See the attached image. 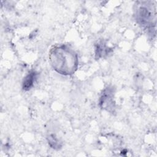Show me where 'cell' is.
<instances>
[{"label": "cell", "instance_id": "4", "mask_svg": "<svg viewBox=\"0 0 157 157\" xmlns=\"http://www.w3.org/2000/svg\"><path fill=\"white\" fill-rule=\"evenodd\" d=\"M37 78V73L35 71H32L29 73L24 78L23 82V89L25 91L30 90L34 85Z\"/></svg>", "mask_w": 157, "mask_h": 157}, {"label": "cell", "instance_id": "6", "mask_svg": "<svg viewBox=\"0 0 157 157\" xmlns=\"http://www.w3.org/2000/svg\"><path fill=\"white\" fill-rule=\"evenodd\" d=\"M107 52V48L105 45L99 44L96 48V55L98 58L102 57L104 55H106Z\"/></svg>", "mask_w": 157, "mask_h": 157}, {"label": "cell", "instance_id": "5", "mask_svg": "<svg viewBox=\"0 0 157 157\" xmlns=\"http://www.w3.org/2000/svg\"><path fill=\"white\" fill-rule=\"evenodd\" d=\"M47 140L49 145L53 149L58 150L61 147V144L55 135L51 134L47 137Z\"/></svg>", "mask_w": 157, "mask_h": 157}, {"label": "cell", "instance_id": "2", "mask_svg": "<svg viewBox=\"0 0 157 157\" xmlns=\"http://www.w3.org/2000/svg\"><path fill=\"white\" fill-rule=\"evenodd\" d=\"M136 19L139 25L149 29L155 26V8L148 3L142 2L136 10Z\"/></svg>", "mask_w": 157, "mask_h": 157}, {"label": "cell", "instance_id": "1", "mask_svg": "<svg viewBox=\"0 0 157 157\" xmlns=\"http://www.w3.org/2000/svg\"><path fill=\"white\" fill-rule=\"evenodd\" d=\"M49 61L53 69L63 75L74 74L78 66L77 53L64 44L54 46L50 49Z\"/></svg>", "mask_w": 157, "mask_h": 157}, {"label": "cell", "instance_id": "3", "mask_svg": "<svg viewBox=\"0 0 157 157\" xmlns=\"http://www.w3.org/2000/svg\"><path fill=\"white\" fill-rule=\"evenodd\" d=\"M99 104L101 107L103 109H107L109 110V109H113L114 104L113 101V94L112 91L108 88L102 93L100 100H99Z\"/></svg>", "mask_w": 157, "mask_h": 157}]
</instances>
